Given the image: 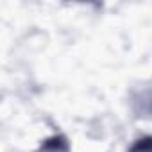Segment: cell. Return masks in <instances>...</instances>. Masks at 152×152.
I'll return each mask as SVG.
<instances>
[{
  "mask_svg": "<svg viewBox=\"0 0 152 152\" xmlns=\"http://www.w3.org/2000/svg\"><path fill=\"white\" fill-rule=\"evenodd\" d=\"M136 113L140 116H152V83L147 84L141 91H138L132 99Z\"/></svg>",
  "mask_w": 152,
  "mask_h": 152,
  "instance_id": "6da1fadb",
  "label": "cell"
},
{
  "mask_svg": "<svg viewBox=\"0 0 152 152\" xmlns=\"http://www.w3.org/2000/svg\"><path fill=\"white\" fill-rule=\"evenodd\" d=\"M38 152H70V145L64 136H52L43 141Z\"/></svg>",
  "mask_w": 152,
  "mask_h": 152,
  "instance_id": "7a4b0ae2",
  "label": "cell"
},
{
  "mask_svg": "<svg viewBox=\"0 0 152 152\" xmlns=\"http://www.w3.org/2000/svg\"><path fill=\"white\" fill-rule=\"evenodd\" d=\"M129 152H152V136H145L134 141Z\"/></svg>",
  "mask_w": 152,
  "mask_h": 152,
  "instance_id": "3957f363",
  "label": "cell"
}]
</instances>
